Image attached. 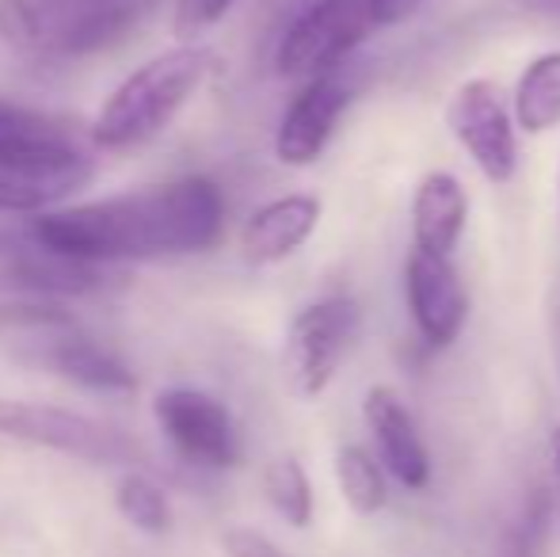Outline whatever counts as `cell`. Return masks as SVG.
<instances>
[{"instance_id": "1", "label": "cell", "mask_w": 560, "mask_h": 557, "mask_svg": "<svg viewBox=\"0 0 560 557\" xmlns=\"http://www.w3.org/2000/svg\"><path fill=\"white\" fill-rule=\"evenodd\" d=\"M222 230L225 195L207 176H184L112 199L46 210L31 225L43 245L100 264L207 253L222 241Z\"/></svg>"}, {"instance_id": "2", "label": "cell", "mask_w": 560, "mask_h": 557, "mask_svg": "<svg viewBox=\"0 0 560 557\" xmlns=\"http://www.w3.org/2000/svg\"><path fill=\"white\" fill-rule=\"evenodd\" d=\"M218 54L210 46L184 43L149 58L133 69L112 96L100 104L92 123V141L100 149H138L153 141L195 100V92L210 81Z\"/></svg>"}, {"instance_id": "3", "label": "cell", "mask_w": 560, "mask_h": 557, "mask_svg": "<svg viewBox=\"0 0 560 557\" xmlns=\"http://www.w3.org/2000/svg\"><path fill=\"white\" fill-rule=\"evenodd\" d=\"M0 439L35 446V451L66 454V459L89 462V466L138 469L141 462V443L130 431L50 402L0 397Z\"/></svg>"}, {"instance_id": "4", "label": "cell", "mask_w": 560, "mask_h": 557, "mask_svg": "<svg viewBox=\"0 0 560 557\" xmlns=\"http://www.w3.org/2000/svg\"><path fill=\"white\" fill-rule=\"evenodd\" d=\"M92 176V156L66 135H0V214L58 210Z\"/></svg>"}, {"instance_id": "5", "label": "cell", "mask_w": 560, "mask_h": 557, "mask_svg": "<svg viewBox=\"0 0 560 557\" xmlns=\"http://www.w3.org/2000/svg\"><path fill=\"white\" fill-rule=\"evenodd\" d=\"M359 328L362 313L351 298H320V302L305 305L290 321L287 340H282V379H287L290 394L302 402H317L332 386Z\"/></svg>"}, {"instance_id": "6", "label": "cell", "mask_w": 560, "mask_h": 557, "mask_svg": "<svg viewBox=\"0 0 560 557\" xmlns=\"http://www.w3.org/2000/svg\"><path fill=\"white\" fill-rule=\"evenodd\" d=\"M374 31L382 27L370 12V0H317L279 38L275 69L290 81L336 73Z\"/></svg>"}, {"instance_id": "7", "label": "cell", "mask_w": 560, "mask_h": 557, "mask_svg": "<svg viewBox=\"0 0 560 557\" xmlns=\"http://www.w3.org/2000/svg\"><path fill=\"white\" fill-rule=\"evenodd\" d=\"M446 130L465 149L488 184L503 187L518 172V123L503 104V92L485 77L457 84L446 100Z\"/></svg>"}, {"instance_id": "8", "label": "cell", "mask_w": 560, "mask_h": 557, "mask_svg": "<svg viewBox=\"0 0 560 557\" xmlns=\"http://www.w3.org/2000/svg\"><path fill=\"white\" fill-rule=\"evenodd\" d=\"M153 420L164 443L199 469H233L241 462V431L233 413L214 394L195 386H168L153 397Z\"/></svg>"}, {"instance_id": "9", "label": "cell", "mask_w": 560, "mask_h": 557, "mask_svg": "<svg viewBox=\"0 0 560 557\" xmlns=\"http://www.w3.org/2000/svg\"><path fill=\"white\" fill-rule=\"evenodd\" d=\"M405 298L416 333L428 348H450L469 321V294L450 256L412 248L405 264Z\"/></svg>"}, {"instance_id": "10", "label": "cell", "mask_w": 560, "mask_h": 557, "mask_svg": "<svg viewBox=\"0 0 560 557\" xmlns=\"http://www.w3.org/2000/svg\"><path fill=\"white\" fill-rule=\"evenodd\" d=\"M351 107V89L336 73L313 77L305 89L290 100L275 130V156L287 169H310L332 141L339 119Z\"/></svg>"}, {"instance_id": "11", "label": "cell", "mask_w": 560, "mask_h": 557, "mask_svg": "<svg viewBox=\"0 0 560 557\" xmlns=\"http://www.w3.org/2000/svg\"><path fill=\"white\" fill-rule=\"evenodd\" d=\"M362 420L377 443L382 466L397 477L405 489L423 492L431 485V451L412 409L393 386H374L362 397Z\"/></svg>"}, {"instance_id": "12", "label": "cell", "mask_w": 560, "mask_h": 557, "mask_svg": "<svg viewBox=\"0 0 560 557\" xmlns=\"http://www.w3.org/2000/svg\"><path fill=\"white\" fill-rule=\"evenodd\" d=\"M149 15V0H77L46 31V54L54 58H92L112 50Z\"/></svg>"}, {"instance_id": "13", "label": "cell", "mask_w": 560, "mask_h": 557, "mask_svg": "<svg viewBox=\"0 0 560 557\" xmlns=\"http://www.w3.org/2000/svg\"><path fill=\"white\" fill-rule=\"evenodd\" d=\"M320 214H325V207H320L317 195L302 192L264 202L241 225V256L252 268H271V264L290 260L317 233Z\"/></svg>"}, {"instance_id": "14", "label": "cell", "mask_w": 560, "mask_h": 557, "mask_svg": "<svg viewBox=\"0 0 560 557\" xmlns=\"http://www.w3.org/2000/svg\"><path fill=\"white\" fill-rule=\"evenodd\" d=\"M469 222V195L450 172H428L412 195V248L454 260Z\"/></svg>"}, {"instance_id": "15", "label": "cell", "mask_w": 560, "mask_h": 557, "mask_svg": "<svg viewBox=\"0 0 560 557\" xmlns=\"http://www.w3.org/2000/svg\"><path fill=\"white\" fill-rule=\"evenodd\" d=\"M511 112L523 135H549L560 127V50H546L523 69L511 96Z\"/></svg>"}, {"instance_id": "16", "label": "cell", "mask_w": 560, "mask_h": 557, "mask_svg": "<svg viewBox=\"0 0 560 557\" xmlns=\"http://www.w3.org/2000/svg\"><path fill=\"white\" fill-rule=\"evenodd\" d=\"M336 485L343 504L354 515H377L389 504V485H385L382 459H374V454L354 443L336 451Z\"/></svg>"}, {"instance_id": "17", "label": "cell", "mask_w": 560, "mask_h": 557, "mask_svg": "<svg viewBox=\"0 0 560 557\" xmlns=\"http://www.w3.org/2000/svg\"><path fill=\"white\" fill-rule=\"evenodd\" d=\"M264 497H267V504H271V512L279 515L287 527L305 531L313 523V512H317L313 481L294 454H279V459L264 469Z\"/></svg>"}, {"instance_id": "18", "label": "cell", "mask_w": 560, "mask_h": 557, "mask_svg": "<svg viewBox=\"0 0 560 557\" xmlns=\"http://www.w3.org/2000/svg\"><path fill=\"white\" fill-rule=\"evenodd\" d=\"M115 508L133 531H141L149 538H161L172 531L168 492L145 469H122V477L115 485Z\"/></svg>"}, {"instance_id": "19", "label": "cell", "mask_w": 560, "mask_h": 557, "mask_svg": "<svg viewBox=\"0 0 560 557\" xmlns=\"http://www.w3.org/2000/svg\"><path fill=\"white\" fill-rule=\"evenodd\" d=\"M557 512H553V497L546 489H534L523 500L518 515L511 520L508 535H503V550L500 557H546L549 546V527H553Z\"/></svg>"}, {"instance_id": "20", "label": "cell", "mask_w": 560, "mask_h": 557, "mask_svg": "<svg viewBox=\"0 0 560 557\" xmlns=\"http://www.w3.org/2000/svg\"><path fill=\"white\" fill-rule=\"evenodd\" d=\"M50 20L35 0H0V43L12 50H43Z\"/></svg>"}, {"instance_id": "21", "label": "cell", "mask_w": 560, "mask_h": 557, "mask_svg": "<svg viewBox=\"0 0 560 557\" xmlns=\"http://www.w3.org/2000/svg\"><path fill=\"white\" fill-rule=\"evenodd\" d=\"M0 557H54V546L20 508H0Z\"/></svg>"}, {"instance_id": "22", "label": "cell", "mask_w": 560, "mask_h": 557, "mask_svg": "<svg viewBox=\"0 0 560 557\" xmlns=\"http://www.w3.org/2000/svg\"><path fill=\"white\" fill-rule=\"evenodd\" d=\"M233 4L236 0H176V8H172V31L179 38H187V43H195L210 27H218L233 12Z\"/></svg>"}, {"instance_id": "23", "label": "cell", "mask_w": 560, "mask_h": 557, "mask_svg": "<svg viewBox=\"0 0 560 557\" xmlns=\"http://www.w3.org/2000/svg\"><path fill=\"white\" fill-rule=\"evenodd\" d=\"M0 135H66V130L35 107L0 100Z\"/></svg>"}, {"instance_id": "24", "label": "cell", "mask_w": 560, "mask_h": 557, "mask_svg": "<svg viewBox=\"0 0 560 557\" xmlns=\"http://www.w3.org/2000/svg\"><path fill=\"white\" fill-rule=\"evenodd\" d=\"M222 550L225 557H287L267 535L252 527H229L222 531Z\"/></svg>"}, {"instance_id": "25", "label": "cell", "mask_w": 560, "mask_h": 557, "mask_svg": "<svg viewBox=\"0 0 560 557\" xmlns=\"http://www.w3.org/2000/svg\"><path fill=\"white\" fill-rule=\"evenodd\" d=\"M428 0H370V12H374L377 27H397V23L412 20Z\"/></svg>"}, {"instance_id": "26", "label": "cell", "mask_w": 560, "mask_h": 557, "mask_svg": "<svg viewBox=\"0 0 560 557\" xmlns=\"http://www.w3.org/2000/svg\"><path fill=\"white\" fill-rule=\"evenodd\" d=\"M549 497H553V512L560 523V423L549 431Z\"/></svg>"}, {"instance_id": "27", "label": "cell", "mask_w": 560, "mask_h": 557, "mask_svg": "<svg viewBox=\"0 0 560 557\" xmlns=\"http://www.w3.org/2000/svg\"><path fill=\"white\" fill-rule=\"evenodd\" d=\"M546 8H549L553 15H560V0H546Z\"/></svg>"}]
</instances>
